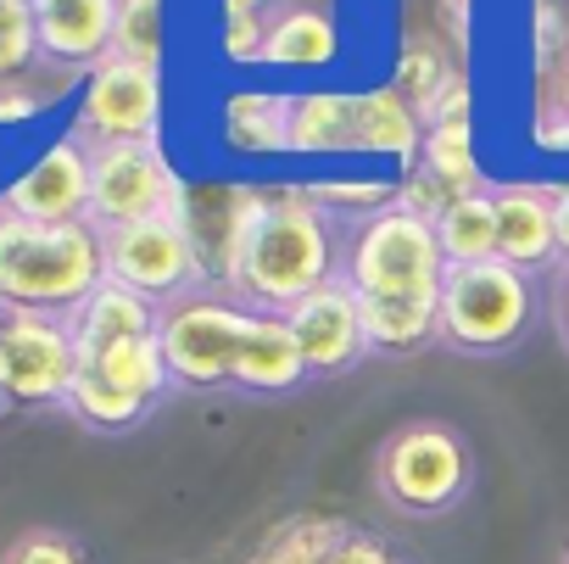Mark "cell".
I'll return each instance as SVG.
<instances>
[{"label": "cell", "mask_w": 569, "mask_h": 564, "mask_svg": "<svg viewBox=\"0 0 569 564\" xmlns=\"http://www.w3.org/2000/svg\"><path fill=\"white\" fill-rule=\"evenodd\" d=\"M552 224H558V257L569 268V179L552 185Z\"/></svg>", "instance_id": "cell-31"}, {"label": "cell", "mask_w": 569, "mask_h": 564, "mask_svg": "<svg viewBox=\"0 0 569 564\" xmlns=\"http://www.w3.org/2000/svg\"><path fill=\"white\" fill-rule=\"evenodd\" d=\"M541 319V286L536 274L491 257L447 268L441 286V347L463 358H508L530 342Z\"/></svg>", "instance_id": "cell-4"}, {"label": "cell", "mask_w": 569, "mask_h": 564, "mask_svg": "<svg viewBox=\"0 0 569 564\" xmlns=\"http://www.w3.org/2000/svg\"><path fill=\"white\" fill-rule=\"evenodd\" d=\"M341 279L358 291L375 353L408 358L441 342V286L447 257L436 240V224L391 201L386 212L347 229V263Z\"/></svg>", "instance_id": "cell-2"}, {"label": "cell", "mask_w": 569, "mask_h": 564, "mask_svg": "<svg viewBox=\"0 0 569 564\" xmlns=\"http://www.w3.org/2000/svg\"><path fill=\"white\" fill-rule=\"evenodd\" d=\"M347 57V23L325 0H279L262 46V73H291V79H319L341 68Z\"/></svg>", "instance_id": "cell-15"}, {"label": "cell", "mask_w": 569, "mask_h": 564, "mask_svg": "<svg viewBox=\"0 0 569 564\" xmlns=\"http://www.w3.org/2000/svg\"><path fill=\"white\" fill-rule=\"evenodd\" d=\"M469 12H475V0H436L441 34H447V40H452L463 57H469V34H475V18H469Z\"/></svg>", "instance_id": "cell-30"}, {"label": "cell", "mask_w": 569, "mask_h": 564, "mask_svg": "<svg viewBox=\"0 0 569 564\" xmlns=\"http://www.w3.org/2000/svg\"><path fill=\"white\" fill-rule=\"evenodd\" d=\"M284 319H291V330H297V342H302V358H308L313 380L352 375V369L375 353L363 303H358V291L347 286L341 274L330 279V286H319L313 297H302Z\"/></svg>", "instance_id": "cell-13"}, {"label": "cell", "mask_w": 569, "mask_h": 564, "mask_svg": "<svg viewBox=\"0 0 569 564\" xmlns=\"http://www.w3.org/2000/svg\"><path fill=\"white\" fill-rule=\"evenodd\" d=\"M291 96L297 90H268V85L229 90L218 101V140H223V151L246 157V162L284 157V135H291Z\"/></svg>", "instance_id": "cell-20"}, {"label": "cell", "mask_w": 569, "mask_h": 564, "mask_svg": "<svg viewBox=\"0 0 569 564\" xmlns=\"http://www.w3.org/2000/svg\"><path fill=\"white\" fill-rule=\"evenodd\" d=\"M375 492L408 520H441L475 492V447L447 419H408L375 453Z\"/></svg>", "instance_id": "cell-5"}, {"label": "cell", "mask_w": 569, "mask_h": 564, "mask_svg": "<svg viewBox=\"0 0 569 564\" xmlns=\"http://www.w3.org/2000/svg\"><path fill=\"white\" fill-rule=\"evenodd\" d=\"M563 564H569V558H563Z\"/></svg>", "instance_id": "cell-35"}, {"label": "cell", "mask_w": 569, "mask_h": 564, "mask_svg": "<svg viewBox=\"0 0 569 564\" xmlns=\"http://www.w3.org/2000/svg\"><path fill=\"white\" fill-rule=\"evenodd\" d=\"M34 29H40V57L51 68L90 73L112 57L118 0H34Z\"/></svg>", "instance_id": "cell-17"}, {"label": "cell", "mask_w": 569, "mask_h": 564, "mask_svg": "<svg viewBox=\"0 0 569 564\" xmlns=\"http://www.w3.org/2000/svg\"><path fill=\"white\" fill-rule=\"evenodd\" d=\"M347 224L291 190H240L212 286L240 297L251 314H291L302 297L341 274Z\"/></svg>", "instance_id": "cell-1"}, {"label": "cell", "mask_w": 569, "mask_h": 564, "mask_svg": "<svg viewBox=\"0 0 569 564\" xmlns=\"http://www.w3.org/2000/svg\"><path fill=\"white\" fill-rule=\"evenodd\" d=\"M40 57V29H34V0H0V85L29 73Z\"/></svg>", "instance_id": "cell-26"}, {"label": "cell", "mask_w": 569, "mask_h": 564, "mask_svg": "<svg viewBox=\"0 0 569 564\" xmlns=\"http://www.w3.org/2000/svg\"><path fill=\"white\" fill-rule=\"evenodd\" d=\"M7 408H12V403H7V386H0V414H7Z\"/></svg>", "instance_id": "cell-34"}, {"label": "cell", "mask_w": 569, "mask_h": 564, "mask_svg": "<svg viewBox=\"0 0 569 564\" xmlns=\"http://www.w3.org/2000/svg\"><path fill=\"white\" fill-rule=\"evenodd\" d=\"M413 168H425V174H430L436 185H447L452 196H480V190H491V179H486V168H480V151H475V118H447V123L425 129V151H419Z\"/></svg>", "instance_id": "cell-22"}, {"label": "cell", "mask_w": 569, "mask_h": 564, "mask_svg": "<svg viewBox=\"0 0 569 564\" xmlns=\"http://www.w3.org/2000/svg\"><path fill=\"white\" fill-rule=\"evenodd\" d=\"M319 564H402V558H397V547H391L386 536L358 531V525H341V531H336V542L325 547V558H319Z\"/></svg>", "instance_id": "cell-28"}, {"label": "cell", "mask_w": 569, "mask_h": 564, "mask_svg": "<svg viewBox=\"0 0 569 564\" xmlns=\"http://www.w3.org/2000/svg\"><path fill=\"white\" fill-rule=\"evenodd\" d=\"M79 380L73 325L57 314H0V386L12 408H68Z\"/></svg>", "instance_id": "cell-11"}, {"label": "cell", "mask_w": 569, "mask_h": 564, "mask_svg": "<svg viewBox=\"0 0 569 564\" xmlns=\"http://www.w3.org/2000/svg\"><path fill=\"white\" fill-rule=\"evenodd\" d=\"M162 319V303L129 291V286H112V279H101L96 297L68 319L73 325V342H79V358H96L118 342H134V336H151Z\"/></svg>", "instance_id": "cell-21"}, {"label": "cell", "mask_w": 569, "mask_h": 564, "mask_svg": "<svg viewBox=\"0 0 569 564\" xmlns=\"http://www.w3.org/2000/svg\"><path fill=\"white\" fill-rule=\"evenodd\" d=\"M162 51H168V0H118L112 57L162 68Z\"/></svg>", "instance_id": "cell-25"}, {"label": "cell", "mask_w": 569, "mask_h": 564, "mask_svg": "<svg viewBox=\"0 0 569 564\" xmlns=\"http://www.w3.org/2000/svg\"><path fill=\"white\" fill-rule=\"evenodd\" d=\"M491 207H497V257L525 268V274H547L558 268V224H552V185L541 179H502L491 185Z\"/></svg>", "instance_id": "cell-16"}, {"label": "cell", "mask_w": 569, "mask_h": 564, "mask_svg": "<svg viewBox=\"0 0 569 564\" xmlns=\"http://www.w3.org/2000/svg\"><path fill=\"white\" fill-rule=\"evenodd\" d=\"M246 325H251V308L218 286H196V291L162 303L157 342H162L173 386L179 392H234Z\"/></svg>", "instance_id": "cell-6"}, {"label": "cell", "mask_w": 569, "mask_h": 564, "mask_svg": "<svg viewBox=\"0 0 569 564\" xmlns=\"http://www.w3.org/2000/svg\"><path fill=\"white\" fill-rule=\"evenodd\" d=\"M107 251V279L129 286L151 303H173L196 286H212L201 246H196V224L184 218H146V224H123L101 235Z\"/></svg>", "instance_id": "cell-9"}, {"label": "cell", "mask_w": 569, "mask_h": 564, "mask_svg": "<svg viewBox=\"0 0 569 564\" xmlns=\"http://www.w3.org/2000/svg\"><path fill=\"white\" fill-rule=\"evenodd\" d=\"M107 279L101 229L34 224L0 207V314H57L73 319Z\"/></svg>", "instance_id": "cell-3"}, {"label": "cell", "mask_w": 569, "mask_h": 564, "mask_svg": "<svg viewBox=\"0 0 569 564\" xmlns=\"http://www.w3.org/2000/svg\"><path fill=\"white\" fill-rule=\"evenodd\" d=\"M173 392L179 386H173L168 358H162V342L151 330V336L118 342V347H107L96 358H79V380L68 392V414L84 431L123 436V431L146 425Z\"/></svg>", "instance_id": "cell-7"}, {"label": "cell", "mask_w": 569, "mask_h": 564, "mask_svg": "<svg viewBox=\"0 0 569 564\" xmlns=\"http://www.w3.org/2000/svg\"><path fill=\"white\" fill-rule=\"evenodd\" d=\"M552 330H558V342L569 353V268L558 274V286H552Z\"/></svg>", "instance_id": "cell-32"}, {"label": "cell", "mask_w": 569, "mask_h": 564, "mask_svg": "<svg viewBox=\"0 0 569 564\" xmlns=\"http://www.w3.org/2000/svg\"><path fill=\"white\" fill-rule=\"evenodd\" d=\"M0 207L34 224H90V146L62 135L51 140L7 190Z\"/></svg>", "instance_id": "cell-14"}, {"label": "cell", "mask_w": 569, "mask_h": 564, "mask_svg": "<svg viewBox=\"0 0 569 564\" xmlns=\"http://www.w3.org/2000/svg\"><path fill=\"white\" fill-rule=\"evenodd\" d=\"M162 68L107 57L84 73L79 107H73V140L90 151L107 146H162Z\"/></svg>", "instance_id": "cell-8"}, {"label": "cell", "mask_w": 569, "mask_h": 564, "mask_svg": "<svg viewBox=\"0 0 569 564\" xmlns=\"http://www.w3.org/2000/svg\"><path fill=\"white\" fill-rule=\"evenodd\" d=\"M363 140V90H297L284 157L297 162H347Z\"/></svg>", "instance_id": "cell-18"}, {"label": "cell", "mask_w": 569, "mask_h": 564, "mask_svg": "<svg viewBox=\"0 0 569 564\" xmlns=\"http://www.w3.org/2000/svg\"><path fill=\"white\" fill-rule=\"evenodd\" d=\"M0 564H90V553H84V542L73 531L34 525V531H23L7 553H0Z\"/></svg>", "instance_id": "cell-27"}, {"label": "cell", "mask_w": 569, "mask_h": 564, "mask_svg": "<svg viewBox=\"0 0 569 564\" xmlns=\"http://www.w3.org/2000/svg\"><path fill=\"white\" fill-rule=\"evenodd\" d=\"M425 129L447 123V118H475V90H469V68L463 51L441 34V29H419L397 46V68L386 79Z\"/></svg>", "instance_id": "cell-12"}, {"label": "cell", "mask_w": 569, "mask_h": 564, "mask_svg": "<svg viewBox=\"0 0 569 564\" xmlns=\"http://www.w3.org/2000/svg\"><path fill=\"white\" fill-rule=\"evenodd\" d=\"M40 112H46V96H40V90H23L18 79H12V85H0V129L34 123Z\"/></svg>", "instance_id": "cell-29"}, {"label": "cell", "mask_w": 569, "mask_h": 564, "mask_svg": "<svg viewBox=\"0 0 569 564\" xmlns=\"http://www.w3.org/2000/svg\"><path fill=\"white\" fill-rule=\"evenodd\" d=\"M536 90H541V96H552V107L569 118V57L558 62V73H552V79H536Z\"/></svg>", "instance_id": "cell-33"}, {"label": "cell", "mask_w": 569, "mask_h": 564, "mask_svg": "<svg viewBox=\"0 0 569 564\" xmlns=\"http://www.w3.org/2000/svg\"><path fill=\"white\" fill-rule=\"evenodd\" d=\"M436 240H441L447 268L491 263V257H497V207H491V190H480V196H458V201L436 218Z\"/></svg>", "instance_id": "cell-23"}, {"label": "cell", "mask_w": 569, "mask_h": 564, "mask_svg": "<svg viewBox=\"0 0 569 564\" xmlns=\"http://www.w3.org/2000/svg\"><path fill=\"white\" fill-rule=\"evenodd\" d=\"M190 196L162 146L90 151V229H123L146 218H184Z\"/></svg>", "instance_id": "cell-10"}, {"label": "cell", "mask_w": 569, "mask_h": 564, "mask_svg": "<svg viewBox=\"0 0 569 564\" xmlns=\"http://www.w3.org/2000/svg\"><path fill=\"white\" fill-rule=\"evenodd\" d=\"M273 12H279V0H218V57L246 73L262 68Z\"/></svg>", "instance_id": "cell-24"}, {"label": "cell", "mask_w": 569, "mask_h": 564, "mask_svg": "<svg viewBox=\"0 0 569 564\" xmlns=\"http://www.w3.org/2000/svg\"><path fill=\"white\" fill-rule=\"evenodd\" d=\"M313 369L302 358V342L284 314H251L246 342H240V364H234V392L246 397H284L308 386Z\"/></svg>", "instance_id": "cell-19"}]
</instances>
